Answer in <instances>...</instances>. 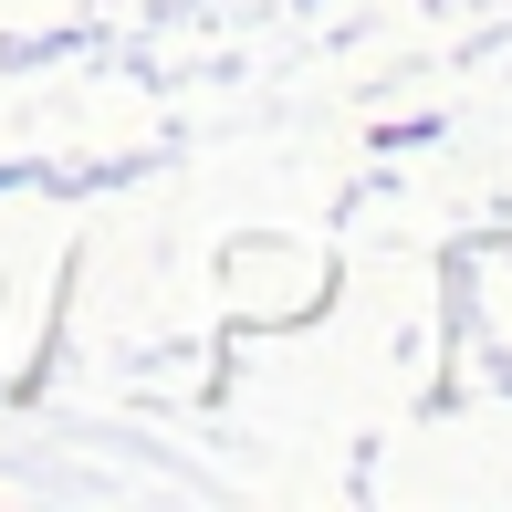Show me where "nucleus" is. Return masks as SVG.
<instances>
[]
</instances>
